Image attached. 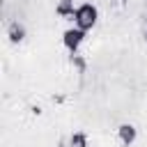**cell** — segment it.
<instances>
[{
    "label": "cell",
    "instance_id": "cell-1",
    "mask_svg": "<svg viewBox=\"0 0 147 147\" xmlns=\"http://www.w3.org/2000/svg\"><path fill=\"white\" fill-rule=\"evenodd\" d=\"M74 18H76V23H78V30H87V28H92V25L96 23V9H94L92 5H80V7L76 9Z\"/></svg>",
    "mask_w": 147,
    "mask_h": 147
},
{
    "label": "cell",
    "instance_id": "cell-2",
    "mask_svg": "<svg viewBox=\"0 0 147 147\" xmlns=\"http://www.w3.org/2000/svg\"><path fill=\"white\" fill-rule=\"evenodd\" d=\"M80 41H83V30H67V32H64V46H67V48L76 51Z\"/></svg>",
    "mask_w": 147,
    "mask_h": 147
},
{
    "label": "cell",
    "instance_id": "cell-3",
    "mask_svg": "<svg viewBox=\"0 0 147 147\" xmlns=\"http://www.w3.org/2000/svg\"><path fill=\"white\" fill-rule=\"evenodd\" d=\"M119 138H122L124 145H131V142L136 140V129H133L131 124H122V126H119Z\"/></svg>",
    "mask_w": 147,
    "mask_h": 147
},
{
    "label": "cell",
    "instance_id": "cell-4",
    "mask_svg": "<svg viewBox=\"0 0 147 147\" xmlns=\"http://www.w3.org/2000/svg\"><path fill=\"white\" fill-rule=\"evenodd\" d=\"M25 37V30H23V25H18V23H11V28H9V39L11 41H21Z\"/></svg>",
    "mask_w": 147,
    "mask_h": 147
},
{
    "label": "cell",
    "instance_id": "cell-5",
    "mask_svg": "<svg viewBox=\"0 0 147 147\" xmlns=\"http://www.w3.org/2000/svg\"><path fill=\"white\" fill-rule=\"evenodd\" d=\"M57 14H60V16H69V14H76V11H74V2H71V0H62V2L57 5Z\"/></svg>",
    "mask_w": 147,
    "mask_h": 147
},
{
    "label": "cell",
    "instance_id": "cell-6",
    "mask_svg": "<svg viewBox=\"0 0 147 147\" xmlns=\"http://www.w3.org/2000/svg\"><path fill=\"white\" fill-rule=\"evenodd\" d=\"M71 147H87L85 133H74V136H71Z\"/></svg>",
    "mask_w": 147,
    "mask_h": 147
}]
</instances>
